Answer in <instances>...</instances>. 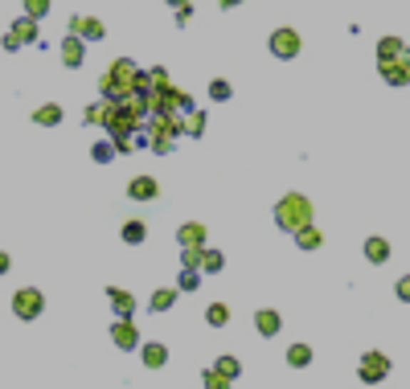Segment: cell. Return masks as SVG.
I'll return each instance as SVG.
<instances>
[{
	"label": "cell",
	"mask_w": 410,
	"mask_h": 389,
	"mask_svg": "<svg viewBox=\"0 0 410 389\" xmlns=\"http://www.w3.org/2000/svg\"><path fill=\"white\" fill-rule=\"evenodd\" d=\"M148 135L177 140V135H180V111H173V115H148Z\"/></svg>",
	"instance_id": "cell-10"
},
{
	"label": "cell",
	"mask_w": 410,
	"mask_h": 389,
	"mask_svg": "<svg viewBox=\"0 0 410 389\" xmlns=\"http://www.w3.org/2000/svg\"><path fill=\"white\" fill-rule=\"evenodd\" d=\"M201 131H205V111H197V107H193V111L180 115V135H193V140H197Z\"/></svg>",
	"instance_id": "cell-25"
},
{
	"label": "cell",
	"mask_w": 410,
	"mask_h": 389,
	"mask_svg": "<svg viewBox=\"0 0 410 389\" xmlns=\"http://www.w3.org/2000/svg\"><path fill=\"white\" fill-rule=\"evenodd\" d=\"M70 33L82 37V41H103L107 37V25L98 16H70Z\"/></svg>",
	"instance_id": "cell-9"
},
{
	"label": "cell",
	"mask_w": 410,
	"mask_h": 389,
	"mask_svg": "<svg viewBox=\"0 0 410 389\" xmlns=\"http://www.w3.org/2000/svg\"><path fill=\"white\" fill-rule=\"evenodd\" d=\"M25 16H33V21H46V16H49V0H25Z\"/></svg>",
	"instance_id": "cell-35"
},
{
	"label": "cell",
	"mask_w": 410,
	"mask_h": 389,
	"mask_svg": "<svg viewBox=\"0 0 410 389\" xmlns=\"http://www.w3.org/2000/svg\"><path fill=\"white\" fill-rule=\"evenodd\" d=\"M292 238H295V246H299V250H320V246H324V234H320V226H316V222L299 226Z\"/></svg>",
	"instance_id": "cell-18"
},
{
	"label": "cell",
	"mask_w": 410,
	"mask_h": 389,
	"mask_svg": "<svg viewBox=\"0 0 410 389\" xmlns=\"http://www.w3.org/2000/svg\"><path fill=\"white\" fill-rule=\"evenodd\" d=\"M119 238L128 246H140L148 238V222H140V217H131V222H123V229H119Z\"/></svg>",
	"instance_id": "cell-24"
},
{
	"label": "cell",
	"mask_w": 410,
	"mask_h": 389,
	"mask_svg": "<svg viewBox=\"0 0 410 389\" xmlns=\"http://www.w3.org/2000/svg\"><path fill=\"white\" fill-rule=\"evenodd\" d=\"M82 123H86V128H95V123H103V103H91V107L82 111Z\"/></svg>",
	"instance_id": "cell-36"
},
{
	"label": "cell",
	"mask_w": 410,
	"mask_h": 389,
	"mask_svg": "<svg viewBox=\"0 0 410 389\" xmlns=\"http://www.w3.org/2000/svg\"><path fill=\"white\" fill-rule=\"evenodd\" d=\"M222 9H238V4H246V0H217Z\"/></svg>",
	"instance_id": "cell-42"
},
{
	"label": "cell",
	"mask_w": 410,
	"mask_h": 389,
	"mask_svg": "<svg viewBox=\"0 0 410 389\" xmlns=\"http://www.w3.org/2000/svg\"><path fill=\"white\" fill-rule=\"evenodd\" d=\"M135 70H140V66L131 62V58H115V62L107 66V78H111L115 86L123 90V95H128V90H131V78H135Z\"/></svg>",
	"instance_id": "cell-12"
},
{
	"label": "cell",
	"mask_w": 410,
	"mask_h": 389,
	"mask_svg": "<svg viewBox=\"0 0 410 389\" xmlns=\"http://www.w3.org/2000/svg\"><path fill=\"white\" fill-rule=\"evenodd\" d=\"M98 128L107 131V135H131L135 123H131V115L119 107V103H103V123Z\"/></svg>",
	"instance_id": "cell-6"
},
{
	"label": "cell",
	"mask_w": 410,
	"mask_h": 389,
	"mask_svg": "<svg viewBox=\"0 0 410 389\" xmlns=\"http://www.w3.org/2000/svg\"><path fill=\"white\" fill-rule=\"evenodd\" d=\"M91 160H95V164H111L115 160L111 140H95V144H91Z\"/></svg>",
	"instance_id": "cell-30"
},
{
	"label": "cell",
	"mask_w": 410,
	"mask_h": 389,
	"mask_svg": "<svg viewBox=\"0 0 410 389\" xmlns=\"http://www.w3.org/2000/svg\"><path fill=\"white\" fill-rule=\"evenodd\" d=\"M9 33H13L21 46H33V41H37V21H33V16H21V21H13Z\"/></svg>",
	"instance_id": "cell-23"
},
{
	"label": "cell",
	"mask_w": 410,
	"mask_h": 389,
	"mask_svg": "<svg viewBox=\"0 0 410 389\" xmlns=\"http://www.w3.org/2000/svg\"><path fill=\"white\" fill-rule=\"evenodd\" d=\"M394 373V361L381 353V348H369V353H361V365H357V377L361 385H381L386 377Z\"/></svg>",
	"instance_id": "cell-3"
},
{
	"label": "cell",
	"mask_w": 410,
	"mask_h": 389,
	"mask_svg": "<svg viewBox=\"0 0 410 389\" xmlns=\"http://www.w3.org/2000/svg\"><path fill=\"white\" fill-rule=\"evenodd\" d=\"M394 58H406V41L390 33V37L377 41V62H394Z\"/></svg>",
	"instance_id": "cell-19"
},
{
	"label": "cell",
	"mask_w": 410,
	"mask_h": 389,
	"mask_svg": "<svg viewBox=\"0 0 410 389\" xmlns=\"http://www.w3.org/2000/svg\"><path fill=\"white\" fill-rule=\"evenodd\" d=\"M312 222V201L304 193H287L283 201H275V226L283 234H295L299 226Z\"/></svg>",
	"instance_id": "cell-1"
},
{
	"label": "cell",
	"mask_w": 410,
	"mask_h": 389,
	"mask_svg": "<svg viewBox=\"0 0 410 389\" xmlns=\"http://www.w3.org/2000/svg\"><path fill=\"white\" fill-rule=\"evenodd\" d=\"M0 46H4V49H9V53H16V49H21V41H16V37H13V33H4V41H0Z\"/></svg>",
	"instance_id": "cell-40"
},
{
	"label": "cell",
	"mask_w": 410,
	"mask_h": 389,
	"mask_svg": "<svg viewBox=\"0 0 410 389\" xmlns=\"http://www.w3.org/2000/svg\"><path fill=\"white\" fill-rule=\"evenodd\" d=\"M377 70H381L386 86H394V90H406V86H410V66H406V58H394V62H377Z\"/></svg>",
	"instance_id": "cell-8"
},
{
	"label": "cell",
	"mask_w": 410,
	"mask_h": 389,
	"mask_svg": "<svg viewBox=\"0 0 410 389\" xmlns=\"http://www.w3.org/2000/svg\"><path fill=\"white\" fill-rule=\"evenodd\" d=\"M111 341H115V348H123V353H135V348H140L135 316H131V320H115V324H111Z\"/></svg>",
	"instance_id": "cell-7"
},
{
	"label": "cell",
	"mask_w": 410,
	"mask_h": 389,
	"mask_svg": "<svg viewBox=\"0 0 410 389\" xmlns=\"http://www.w3.org/2000/svg\"><path fill=\"white\" fill-rule=\"evenodd\" d=\"M213 369H217L222 377H230V381H238V377H242V361H238V357H230V353H226V357H217V361H213Z\"/></svg>",
	"instance_id": "cell-28"
},
{
	"label": "cell",
	"mask_w": 410,
	"mask_h": 389,
	"mask_svg": "<svg viewBox=\"0 0 410 389\" xmlns=\"http://www.w3.org/2000/svg\"><path fill=\"white\" fill-rule=\"evenodd\" d=\"M148 103V115H173V111H193L197 103H193V95H185V90H177V86H173V82H168V86H156V90H152V95L144 98Z\"/></svg>",
	"instance_id": "cell-2"
},
{
	"label": "cell",
	"mask_w": 410,
	"mask_h": 389,
	"mask_svg": "<svg viewBox=\"0 0 410 389\" xmlns=\"http://www.w3.org/2000/svg\"><path fill=\"white\" fill-rule=\"evenodd\" d=\"M189 21H193V4H180L177 9V29H185Z\"/></svg>",
	"instance_id": "cell-39"
},
{
	"label": "cell",
	"mask_w": 410,
	"mask_h": 389,
	"mask_svg": "<svg viewBox=\"0 0 410 389\" xmlns=\"http://www.w3.org/2000/svg\"><path fill=\"white\" fill-rule=\"evenodd\" d=\"M287 365H292V369H308L312 365V344H292V348H287Z\"/></svg>",
	"instance_id": "cell-29"
},
{
	"label": "cell",
	"mask_w": 410,
	"mask_h": 389,
	"mask_svg": "<svg viewBox=\"0 0 410 389\" xmlns=\"http://www.w3.org/2000/svg\"><path fill=\"white\" fill-rule=\"evenodd\" d=\"M230 95H234V86H230L226 78H213L210 82V98H213V103H230Z\"/></svg>",
	"instance_id": "cell-32"
},
{
	"label": "cell",
	"mask_w": 410,
	"mask_h": 389,
	"mask_svg": "<svg viewBox=\"0 0 410 389\" xmlns=\"http://www.w3.org/2000/svg\"><path fill=\"white\" fill-rule=\"evenodd\" d=\"M279 328H283V316H279L275 308L255 311V332H259V336H279Z\"/></svg>",
	"instance_id": "cell-17"
},
{
	"label": "cell",
	"mask_w": 410,
	"mask_h": 389,
	"mask_svg": "<svg viewBox=\"0 0 410 389\" xmlns=\"http://www.w3.org/2000/svg\"><path fill=\"white\" fill-rule=\"evenodd\" d=\"M58 53H62L66 70H78V66L86 62V41H82V37H74V33H66V41L58 46Z\"/></svg>",
	"instance_id": "cell-11"
},
{
	"label": "cell",
	"mask_w": 410,
	"mask_h": 389,
	"mask_svg": "<svg viewBox=\"0 0 410 389\" xmlns=\"http://www.w3.org/2000/svg\"><path fill=\"white\" fill-rule=\"evenodd\" d=\"M197 287H201V271H189V266H180L177 291H197Z\"/></svg>",
	"instance_id": "cell-31"
},
{
	"label": "cell",
	"mask_w": 410,
	"mask_h": 389,
	"mask_svg": "<svg viewBox=\"0 0 410 389\" xmlns=\"http://www.w3.org/2000/svg\"><path fill=\"white\" fill-rule=\"evenodd\" d=\"M177 287H156V291H152V299H148V308L152 311H168L173 308V304H177Z\"/></svg>",
	"instance_id": "cell-26"
},
{
	"label": "cell",
	"mask_w": 410,
	"mask_h": 389,
	"mask_svg": "<svg viewBox=\"0 0 410 389\" xmlns=\"http://www.w3.org/2000/svg\"><path fill=\"white\" fill-rule=\"evenodd\" d=\"M140 365L144 369H164L168 365V348L160 341H140Z\"/></svg>",
	"instance_id": "cell-15"
},
{
	"label": "cell",
	"mask_w": 410,
	"mask_h": 389,
	"mask_svg": "<svg viewBox=\"0 0 410 389\" xmlns=\"http://www.w3.org/2000/svg\"><path fill=\"white\" fill-rule=\"evenodd\" d=\"M222 266H226V254L222 250H210V246H201V275H222Z\"/></svg>",
	"instance_id": "cell-21"
},
{
	"label": "cell",
	"mask_w": 410,
	"mask_h": 389,
	"mask_svg": "<svg viewBox=\"0 0 410 389\" xmlns=\"http://www.w3.org/2000/svg\"><path fill=\"white\" fill-rule=\"evenodd\" d=\"M361 250H365V262H374V266H386V262L394 259V246L386 242L381 234H374V238H365V246H361Z\"/></svg>",
	"instance_id": "cell-14"
},
{
	"label": "cell",
	"mask_w": 410,
	"mask_h": 389,
	"mask_svg": "<svg viewBox=\"0 0 410 389\" xmlns=\"http://www.w3.org/2000/svg\"><path fill=\"white\" fill-rule=\"evenodd\" d=\"M201 385L205 389H230V377H222L217 369H205V373H201Z\"/></svg>",
	"instance_id": "cell-34"
},
{
	"label": "cell",
	"mask_w": 410,
	"mask_h": 389,
	"mask_svg": "<svg viewBox=\"0 0 410 389\" xmlns=\"http://www.w3.org/2000/svg\"><path fill=\"white\" fill-rule=\"evenodd\" d=\"M205 324H210V328H226L230 324V304H222V299L210 304V308H205Z\"/></svg>",
	"instance_id": "cell-27"
},
{
	"label": "cell",
	"mask_w": 410,
	"mask_h": 389,
	"mask_svg": "<svg viewBox=\"0 0 410 389\" xmlns=\"http://www.w3.org/2000/svg\"><path fill=\"white\" fill-rule=\"evenodd\" d=\"M33 123H37V128H58V123H62V107H58V103H41V107L33 111Z\"/></svg>",
	"instance_id": "cell-22"
},
{
	"label": "cell",
	"mask_w": 410,
	"mask_h": 389,
	"mask_svg": "<svg viewBox=\"0 0 410 389\" xmlns=\"http://www.w3.org/2000/svg\"><path fill=\"white\" fill-rule=\"evenodd\" d=\"M180 266L197 271V266H201V246H180Z\"/></svg>",
	"instance_id": "cell-33"
},
{
	"label": "cell",
	"mask_w": 410,
	"mask_h": 389,
	"mask_svg": "<svg viewBox=\"0 0 410 389\" xmlns=\"http://www.w3.org/2000/svg\"><path fill=\"white\" fill-rule=\"evenodd\" d=\"M205 238H210V229L201 226V222H185V226L177 229V242L180 246H205Z\"/></svg>",
	"instance_id": "cell-20"
},
{
	"label": "cell",
	"mask_w": 410,
	"mask_h": 389,
	"mask_svg": "<svg viewBox=\"0 0 410 389\" xmlns=\"http://www.w3.org/2000/svg\"><path fill=\"white\" fill-rule=\"evenodd\" d=\"M267 46H271V58H279V62H295L299 49H304V41H299V33H295L292 25H279V29L267 37Z\"/></svg>",
	"instance_id": "cell-4"
},
{
	"label": "cell",
	"mask_w": 410,
	"mask_h": 389,
	"mask_svg": "<svg viewBox=\"0 0 410 389\" xmlns=\"http://www.w3.org/2000/svg\"><path fill=\"white\" fill-rule=\"evenodd\" d=\"M9 271H13V259H9V254L0 250V275H9Z\"/></svg>",
	"instance_id": "cell-41"
},
{
	"label": "cell",
	"mask_w": 410,
	"mask_h": 389,
	"mask_svg": "<svg viewBox=\"0 0 410 389\" xmlns=\"http://www.w3.org/2000/svg\"><path fill=\"white\" fill-rule=\"evenodd\" d=\"M148 147H152L156 156H168V152H173V140H160V135H152V140H148Z\"/></svg>",
	"instance_id": "cell-37"
},
{
	"label": "cell",
	"mask_w": 410,
	"mask_h": 389,
	"mask_svg": "<svg viewBox=\"0 0 410 389\" xmlns=\"http://www.w3.org/2000/svg\"><path fill=\"white\" fill-rule=\"evenodd\" d=\"M128 197L131 201H156V197H160V185H156V177H131Z\"/></svg>",
	"instance_id": "cell-16"
},
{
	"label": "cell",
	"mask_w": 410,
	"mask_h": 389,
	"mask_svg": "<svg viewBox=\"0 0 410 389\" xmlns=\"http://www.w3.org/2000/svg\"><path fill=\"white\" fill-rule=\"evenodd\" d=\"M41 311H46V295L37 291V287H21V291L13 295V316H16V320L33 324Z\"/></svg>",
	"instance_id": "cell-5"
},
{
	"label": "cell",
	"mask_w": 410,
	"mask_h": 389,
	"mask_svg": "<svg viewBox=\"0 0 410 389\" xmlns=\"http://www.w3.org/2000/svg\"><path fill=\"white\" fill-rule=\"evenodd\" d=\"M164 4H168V9H180V4H189V0H164Z\"/></svg>",
	"instance_id": "cell-43"
},
{
	"label": "cell",
	"mask_w": 410,
	"mask_h": 389,
	"mask_svg": "<svg viewBox=\"0 0 410 389\" xmlns=\"http://www.w3.org/2000/svg\"><path fill=\"white\" fill-rule=\"evenodd\" d=\"M148 78H152V86H168V70H164V66H152Z\"/></svg>",
	"instance_id": "cell-38"
},
{
	"label": "cell",
	"mask_w": 410,
	"mask_h": 389,
	"mask_svg": "<svg viewBox=\"0 0 410 389\" xmlns=\"http://www.w3.org/2000/svg\"><path fill=\"white\" fill-rule=\"evenodd\" d=\"M107 304H111L115 320H131L135 316V295L123 291V287H107Z\"/></svg>",
	"instance_id": "cell-13"
}]
</instances>
